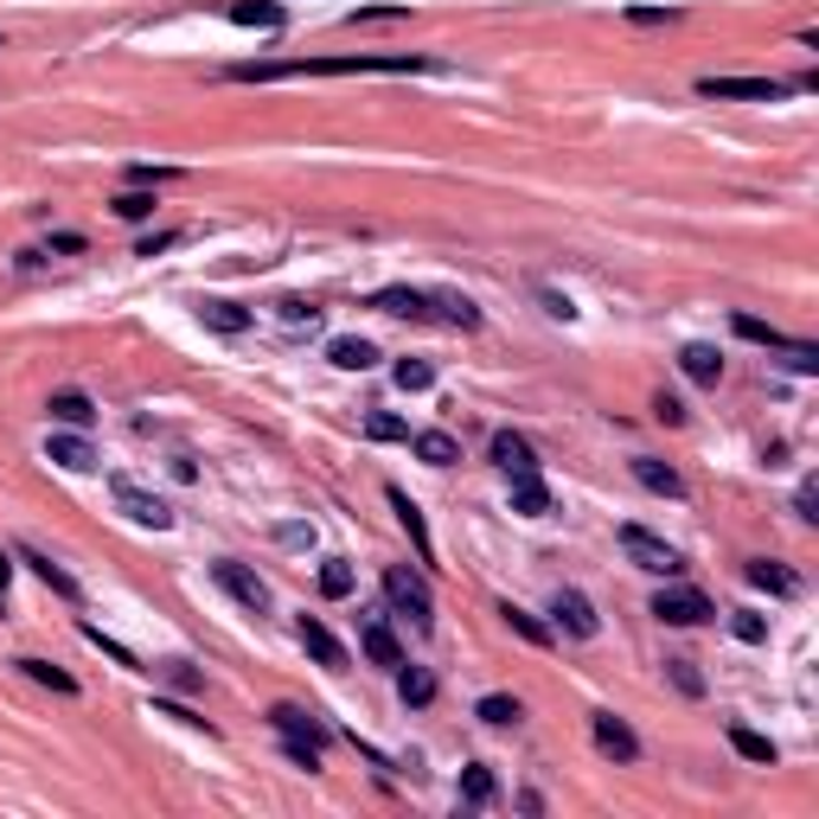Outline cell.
Returning a JSON list of instances; mask_svg holds the SVG:
<instances>
[{
	"label": "cell",
	"mask_w": 819,
	"mask_h": 819,
	"mask_svg": "<svg viewBox=\"0 0 819 819\" xmlns=\"http://www.w3.org/2000/svg\"><path fill=\"white\" fill-rule=\"evenodd\" d=\"M628 20H633V26H666L672 13H666V7H628Z\"/></svg>",
	"instance_id": "cell-45"
},
{
	"label": "cell",
	"mask_w": 819,
	"mask_h": 819,
	"mask_svg": "<svg viewBox=\"0 0 819 819\" xmlns=\"http://www.w3.org/2000/svg\"><path fill=\"white\" fill-rule=\"evenodd\" d=\"M231 20H237V26H257V33H276L289 13H282L276 0H237V7H231Z\"/></svg>",
	"instance_id": "cell-25"
},
{
	"label": "cell",
	"mask_w": 819,
	"mask_h": 819,
	"mask_svg": "<svg viewBox=\"0 0 819 819\" xmlns=\"http://www.w3.org/2000/svg\"><path fill=\"white\" fill-rule=\"evenodd\" d=\"M743 576L755 583V590H768V596H794V590H800V576H794V570H782V563H768V558H755Z\"/></svg>",
	"instance_id": "cell-24"
},
{
	"label": "cell",
	"mask_w": 819,
	"mask_h": 819,
	"mask_svg": "<svg viewBox=\"0 0 819 819\" xmlns=\"http://www.w3.org/2000/svg\"><path fill=\"white\" fill-rule=\"evenodd\" d=\"M486 455H493V468H500L506 481H513V474H538V455H531V442H525L519 429H500Z\"/></svg>",
	"instance_id": "cell-12"
},
{
	"label": "cell",
	"mask_w": 819,
	"mask_h": 819,
	"mask_svg": "<svg viewBox=\"0 0 819 819\" xmlns=\"http://www.w3.org/2000/svg\"><path fill=\"white\" fill-rule=\"evenodd\" d=\"M730 749H737L743 762H762V768L775 762V743H768V737H755V730H743V723H730Z\"/></svg>",
	"instance_id": "cell-31"
},
{
	"label": "cell",
	"mask_w": 819,
	"mask_h": 819,
	"mask_svg": "<svg viewBox=\"0 0 819 819\" xmlns=\"http://www.w3.org/2000/svg\"><path fill=\"white\" fill-rule=\"evenodd\" d=\"M730 633H737V640H749V647H762V640H768V621H762V615H749V608H737V615H730Z\"/></svg>",
	"instance_id": "cell-40"
},
{
	"label": "cell",
	"mask_w": 819,
	"mask_h": 819,
	"mask_svg": "<svg viewBox=\"0 0 819 819\" xmlns=\"http://www.w3.org/2000/svg\"><path fill=\"white\" fill-rule=\"evenodd\" d=\"M372 20H404V7H359L352 26H372Z\"/></svg>",
	"instance_id": "cell-44"
},
{
	"label": "cell",
	"mask_w": 819,
	"mask_h": 819,
	"mask_svg": "<svg viewBox=\"0 0 819 819\" xmlns=\"http://www.w3.org/2000/svg\"><path fill=\"white\" fill-rule=\"evenodd\" d=\"M327 359H334L339 372H372V366H378V346H372V339H352V334H346V339H334V346H327Z\"/></svg>",
	"instance_id": "cell-21"
},
{
	"label": "cell",
	"mask_w": 819,
	"mask_h": 819,
	"mask_svg": "<svg viewBox=\"0 0 819 819\" xmlns=\"http://www.w3.org/2000/svg\"><path fill=\"white\" fill-rule=\"evenodd\" d=\"M474 717H481V723H493V730H506V723H519V698H506V692H486L481 705H474Z\"/></svg>",
	"instance_id": "cell-30"
},
{
	"label": "cell",
	"mask_w": 819,
	"mask_h": 819,
	"mask_svg": "<svg viewBox=\"0 0 819 819\" xmlns=\"http://www.w3.org/2000/svg\"><path fill=\"white\" fill-rule=\"evenodd\" d=\"M110 493H115V506H122L135 525H148V531H167V525H173V506H167L160 493H148V486H135V481H122V474H115Z\"/></svg>",
	"instance_id": "cell-6"
},
{
	"label": "cell",
	"mask_w": 819,
	"mask_h": 819,
	"mask_svg": "<svg viewBox=\"0 0 819 819\" xmlns=\"http://www.w3.org/2000/svg\"><path fill=\"white\" fill-rule=\"evenodd\" d=\"M45 410H52L65 429H90V423H97V410H90V397H83V391H58Z\"/></svg>",
	"instance_id": "cell-26"
},
{
	"label": "cell",
	"mask_w": 819,
	"mask_h": 819,
	"mask_svg": "<svg viewBox=\"0 0 819 819\" xmlns=\"http://www.w3.org/2000/svg\"><path fill=\"white\" fill-rule=\"evenodd\" d=\"M276 538H282V545H314V525H282Z\"/></svg>",
	"instance_id": "cell-51"
},
{
	"label": "cell",
	"mask_w": 819,
	"mask_h": 819,
	"mask_svg": "<svg viewBox=\"0 0 819 819\" xmlns=\"http://www.w3.org/2000/svg\"><path fill=\"white\" fill-rule=\"evenodd\" d=\"M633 481L647 486V493H660V500H678V493H685V481L672 474L666 461H653V455H640V461H633Z\"/></svg>",
	"instance_id": "cell-19"
},
{
	"label": "cell",
	"mask_w": 819,
	"mask_h": 819,
	"mask_svg": "<svg viewBox=\"0 0 819 819\" xmlns=\"http://www.w3.org/2000/svg\"><path fill=\"white\" fill-rule=\"evenodd\" d=\"M384 500H391V513H397V525L410 531V545H416V563H436V538H429V519H423V506L410 500L404 486H384Z\"/></svg>",
	"instance_id": "cell-8"
},
{
	"label": "cell",
	"mask_w": 819,
	"mask_h": 819,
	"mask_svg": "<svg viewBox=\"0 0 819 819\" xmlns=\"http://www.w3.org/2000/svg\"><path fill=\"white\" fill-rule=\"evenodd\" d=\"M154 710H160V717H180V723H192V730H212V723H205V717H192L187 705H167V698H160Z\"/></svg>",
	"instance_id": "cell-47"
},
{
	"label": "cell",
	"mask_w": 819,
	"mask_h": 819,
	"mask_svg": "<svg viewBox=\"0 0 819 819\" xmlns=\"http://www.w3.org/2000/svg\"><path fill=\"white\" fill-rule=\"evenodd\" d=\"M148 212H154L148 192H122V199H115V218H128V224H142Z\"/></svg>",
	"instance_id": "cell-41"
},
{
	"label": "cell",
	"mask_w": 819,
	"mask_h": 819,
	"mask_svg": "<svg viewBox=\"0 0 819 819\" xmlns=\"http://www.w3.org/2000/svg\"><path fill=\"white\" fill-rule=\"evenodd\" d=\"M20 563H33V576H38V583H45V590H52V596H65V602H83V590H77V576H71V570H65V563H58V558H45L38 545H26V551H20Z\"/></svg>",
	"instance_id": "cell-14"
},
{
	"label": "cell",
	"mask_w": 819,
	"mask_h": 819,
	"mask_svg": "<svg viewBox=\"0 0 819 819\" xmlns=\"http://www.w3.org/2000/svg\"><path fill=\"white\" fill-rule=\"evenodd\" d=\"M794 83L782 77H698V97L710 103H782Z\"/></svg>",
	"instance_id": "cell-4"
},
{
	"label": "cell",
	"mask_w": 819,
	"mask_h": 819,
	"mask_svg": "<svg viewBox=\"0 0 819 819\" xmlns=\"http://www.w3.org/2000/svg\"><path fill=\"white\" fill-rule=\"evenodd\" d=\"M321 596H352V563H346V558H327V563H321Z\"/></svg>",
	"instance_id": "cell-33"
},
{
	"label": "cell",
	"mask_w": 819,
	"mask_h": 819,
	"mask_svg": "<svg viewBox=\"0 0 819 819\" xmlns=\"http://www.w3.org/2000/svg\"><path fill=\"white\" fill-rule=\"evenodd\" d=\"M678 372L692 378V384H717V378H723V359H717V346H685V352H678Z\"/></svg>",
	"instance_id": "cell-23"
},
{
	"label": "cell",
	"mask_w": 819,
	"mask_h": 819,
	"mask_svg": "<svg viewBox=\"0 0 819 819\" xmlns=\"http://www.w3.org/2000/svg\"><path fill=\"white\" fill-rule=\"evenodd\" d=\"M513 513H519V519H545V513H551L545 474H513Z\"/></svg>",
	"instance_id": "cell-17"
},
{
	"label": "cell",
	"mask_w": 819,
	"mask_h": 819,
	"mask_svg": "<svg viewBox=\"0 0 819 819\" xmlns=\"http://www.w3.org/2000/svg\"><path fill=\"white\" fill-rule=\"evenodd\" d=\"M359 647H366V660H372V666H391V672L404 666V647H397V633L384 628L378 615L366 621V628H359Z\"/></svg>",
	"instance_id": "cell-16"
},
{
	"label": "cell",
	"mask_w": 819,
	"mask_h": 819,
	"mask_svg": "<svg viewBox=\"0 0 819 819\" xmlns=\"http://www.w3.org/2000/svg\"><path fill=\"white\" fill-rule=\"evenodd\" d=\"M83 640H90V647H103V653H110L115 666H142V660H135V653H128L122 640H110V633L97 628V621H83Z\"/></svg>",
	"instance_id": "cell-39"
},
{
	"label": "cell",
	"mask_w": 819,
	"mask_h": 819,
	"mask_svg": "<svg viewBox=\"0 0 819 819\" xmlns=\"http://www.w3.org/2000/svg\"><path fill=\"white\" fill-rule=\"evenodd\" d=\"M794 506H800V519H819V486L807 481L800 493H794Z\"/></svg>",
	"instance_id": "cell-46"
},
{
	"label": "cell",
	"mask_w": 819,
	"mask_h": 819,
	"mask_svg": "<svg viewBox=\"0 0 819 819\" xmlns=\"http://www.w3.org/2000/svg\"><path fill=\"white\" fill-rule=\"evenodd\" d=\"M653 615H660L666 628H705L717 608H710L698 590H660V596H653Z\"/></svg>",
	"instance_id": "cell-7"
},
{
	"label": "cell",
	"mask_w": 819,
	"mask_h": 819,
	"mask_svg": "<svg viewBox=\"0 0 819 819\" xmlns=\"http://www.w3.org/2000/svg\"><path fill=\"white\" fill-rule=\"evenodd\" d=\"M212 576H218V590L224 596H237L244 602V608H250V615H262V608H269V590H262V576H250V570H244V563H212Z\"/></svg>",
	"instance_id": "cell-10"
},
{
	"label": "cell",
	"mask_w": 819,
	"mask_h": 819,
	"mask_svg": "<svg viewBox=\"0 0 819 819\" xmlns=\"http://www.w3.org/2000/svg\"><path fill=\"white\" fill-rule=\"evenodd\" d=\"M45 461L65 468V474H90V468H97V448L83 442V429H65V436L45 442Z\"/></svg>",
	"instance_id": "cell-13"
},
{
	"label": "cell",
	"mask_w": 819,
	"mask_h": 819,
	"mask_svg": "<svg viewBox=\"0 0 819 819\" xmlns=\"http://www.w3.org/2000/svg\"><path fill=\"white\" fill-rule=\"evenodd\" d=\"M737 334L755 339V346H775V352H794L800 339H787L782 327H768V321H755V314H737Z\"/></svg>",
	"instance_id": "cell-28"
},
{
	"label": "cell",
	"mask_w": 819,
	"mask_h": 819,
	"mask_svg": "<svg viewBox=\"0 0 819 819\" xmlns=\"http://www.w3.org/2000/svg\"><path fill=\"white\" fill-rule=\"evenodd\" d=\"M173 244H180V237H173V231H160V237H148V244L135 250V257H160V250H173Z\"/></svg>",
	"instance_id": "cell-50"
},
{
	"label": "cell",
	"mask_w": 819,
	"mask_h": 819,
	"mask_svg": "<svg viewBox=\"0 0 819 819\" xmlns=\"http://www.w3.org/2000/svg\"><path fill=\"white\" fill-rule=\"evenodd\" d=\"M410 448H416L429 468H455V461H461V442H455L448 429H423V436H410Z\"/></svg>",
	"instance_id": "cell-20"
},
{
	"label": "cell",
	"mask_w": 819,
	"mask_h": 819,
	"mask_svg": "<svg viewBox=\"0 0 819 819\" xmlns=\"http://www.w3.org/2000/svg\"><path fill=\"white\" fill-rule=\"evenodd\" d=\"M500 615H506V621H513V633H525V640H531V647H551V628H545V621H538V615H525V608H513V602H506V608H500Z\"/></svg>",
	"instance_id": "cell-35"
},
{
	"label": "cell",
	"mask_w": 819,
	"mask_h": 819,
	"mask_svg": "<svg viewBox=\"0 0 819 819\" xmlns=\"http://www.w3.org/2000/svg\"><path fill=\"white\" fill-rule=\"evenodd\" d=\"M493 794H500V787H493L486 768H468V775H461V800H468V807H493Z\"/></svg>",
	"instance_id": "cell-36"
},
{
	"label": "cell",
	"mask_w": 819,
	"mask_h": 819,
	"mask_svg": "<svg viewBox=\"0 0 819 819\" xmlns=\"http://www.w3.org/2000/svg\"><path fill=\"white\" fill-rule=\"evenodd\" d=\"M551 615H558V628H570L576 640H596V633H602V615L590 608V596H583V590H558Z\"/></svg>",
	"instance_id": "cell-11"
},
{
	"label": "cell",
	"mask_w": 819,
	"mask_h": 819,
	"mask_svg": "<svg viewBox=\"0 0 819 819\" xmlns=\"http://www.w3.org/2000/svg\"><path fill=\"white\" fill-rule=\"evenodd\" d=\"M269 723H276V737H282V749H289V762H295V768H321V749H327V723H321L314 710L276 705V710H269Z\"/></svg>",
	"instance_id": "cell-2"
},
{
	"label": "cell",
	"mask_w": 819,
	"mask_h": 819,
	"mask_svg": "<svg viewBox=\"0 0 819 819\" xmlns=\"http://www.w3.org/2000/svg\"><path fill=\"white\" fill-rule=\"evenodd\" d=\"M397 698H404V705H429V698H436V678L423 666H397Z\"/></svg>",
	"instance_id": "cell-29"
},
{
	"label": "cell",
	"mask_w": 819,
	"mask_h": 819,
	"mask_svg": "<svg viewBox=\"0 0 819 819\" xmlns=\"http://www.w3.org/2000/svg\"><path fill=\"white\" fill-rule=\"evenodd\" d=\"M301 647H307V653H314V660H321L327 672L346 666V647H339V633L327 628L321 615H301Z\"/></svg>",
	"instance_id": "cell-15"
},
{
	"label": "cell",
	"mask_w": 819,
	"mask_h": 819,
	"mask_svg": "<svg viewBox=\"0 0 819 819\" xmlns=\"http://www.w3.org/2000/svg\"><path fill=\"white\" fill-rule=\"evenodd\" d=\"M128 180L148 187V180H180V173H173V167H128Z\"/></svg>",
	"instance_id": "cell-48"
},
{
	"label": "cell",
	"mask_w": 819,
	"mask_h": 819,
	"mask_svg": "<svg viewBox=\"0 0 819 819\" xmlns=\"http://www.w3.org/2000/svg\"><path fill=\"white\" fill-rule=\"evenodd\" d=\"M366 436H372V442H404L410 429H404V416H391V410H378V416H366Z\"/></svg>",
	"instance_id": "cell-38"
},
{
	"label": "cell",
	"mask_w": 819,
	"mask_h": 819,
	"mask_svg": "<svg viewBox=\"0 0 819 819\" xmlns=\"http://www.w3.org/2000/svg\"><path fill=\"white\" fill-rule=\"evenodd\" d=\"M397 391H429V384H436V366H429V359H397Z\"/></svg>",
	"instance_id": "cell-34"
},
{
	"label": "cell",
	"mask_w": 819,
	"mask_h": 819,
	"mask_svg": "<svg viewBox=\"0 0 819 819\" xmlns=\"http://www.w3.org/2000/svg\"><path fill=\"white\" fill-rule=\"evenodd\" d=\"M429 314H442L448 327H481V307L468 295H429Z\"/></svg>",
	"instance_id": "cell-27"
},
{
	"label": "cell",
	"mask_w": 819,
	"mask_h": 819,
	"mask_svg": "<svg viewBox=\"0 0 819 819\" xmlns=\"http://www.w3.org/2000/svg\"><path fill=\"white\" fill-rule=\"evenodd\" d=\"M282 321H289V327H314L321 307H314V301H282Z\"/></svg>",
	"instance_id": "cell-42"
},
{
	"label": "cell",
	"mask_w": 819,
	"mask_h": 819,
	"mask_svg": "<svg viewBox=\"0 0 819 819\" xmlns=\"http://www.w3.org/2000/svg\"><path fill=\"white\" fill-rule=\"evenodd\" d=\"M653 410H660V423H685V404H678V397H666V391H660V404H653Z\"/></svg>",
	"instance_id": "cell-49"
},
{
	"label": "cell",
	"mask_w": 819,
	"mask_h": 819,
	"mask_svg": "<svg viewBox=\"0 0 819 819\" xmlns=\"http://www.w3.org/2000/svg\"><path fill=\"white\" fill-rule=\"evenodd\" d=\"M621 551H628L640 570H653V576H678L685 563H678V551H672L666 538H653L647 525H621Z\"/></svg>",
	"instance_id": "cell-5"
},
{
	"label": "cell",
	"mask_w": 819,
	"mask_h": 819,
	"mask_svg": "<svg viewBox=\"0 0 819 819\" xmlns=\"http://www.w3.org/2000/svg\"><path fill=\"white\" fill-rule=\"evenodd\" d=\"M404 71H436V58L423 52H352V58H269V65H231L237 83H282V77H404Z\"/></svg>",
	"instance_id": "cell-1"
},
{
	"label": "cell",
	"mask_w": 819,
	"mask_h": 819,
	"mask_svg": "<svg viewBox=\"0 0 819 819\" xmlns=\"http://www.w3.org/2000/svg\"><path fill=\"white\" fill-rule=\"evenodd\" d=\"M199 321H205V327H218V334H244V327H250V314H244L237 301H224V295L199 301Z\"/></svg>",
	"instance_id": "cell-22"
},
{
	"label": "cell",
	"mask_w": 819,
	"mask_h": 819,
	"mask_svg": "<svg viewBox=\"0 0 819 819\" xmlns=\"http://www.w3.org/2000/svg\"><path fill=\"white\" fill-rule=\"evenodd\" d=\"M167 678H173L180 692H199V672H192L187 660H167Z\"/></svg>",
	"instance_id": "cell-43"
},
{
	"label": "cell",
	"mask_w": 819,
	"mask_h": 819,
	"mask_svg": "<svg viewBox=\"0 0 819 819\" xmlns=\"http://www.w3.org/2000/svg\"><path fill=\"white\" fill-rule=\"evenodd\" d=\"M372 307L378 314H397V321H429V295L423 289H378Z\"/></svg>",
	"instance_id": "cell-18"
},
{
	"label": "cell",
	"mask_w": 819,
	"mask_h": 819,
	"mask_svg": "<svg viewBox=\"0 0 819 819\" xmlns=\"http://www.w3.org/2000/svg\"><path fill=\"white\" fill-rule=\"evenodd\" d=\"M384 602L404 615L410 628H423V633L436 628V602H429V583H423V576H410V570H397V563L384 570Z\"/></svg>",
	"instance_id": "cell-3"
},
{
	"label": "cell",
	"mask_w": 819,
	"mask_h": 819,
	"mask_svg": "<svg viewBox=\"0 0 819 819\" xmlns=\"http://www.w3.org/2000/svg\"><path fill=\"white\" fill-rule=\"evenodd\" d=\"M590 737H596L602 755H615V762H640V737H633L615 710H596V717H590Z\"/></svg>",
	"instance_id": "cell-9"
},
{
	"label": "cell",
	"mask_w": 819,
	"mask_h": 819,
	"mask_svg": "<svg viewBox=\"0 0 819 819\" xmlns=\"http://www.w3.org/2000/svg\"><path fill=\"white\" fill-rule=\"evenodd\" d=\"M20 666H26V678H38V685H52L58 698H77V678H71V672H58L52 660H20Z\"/></svg>",
	"instance_id": "cell-32"
},
{
	"label": "cell",
	"mask_w": 819,
	"mask_h": 819,
	"mask_svg": "<svg viewBox=\"0 0 819 819\" xmlns=\"http://www.w3.org/2000/svg\"><path fill=\"white\" fill-rule=\"evenodd\" d=\"M666 678L685 692V698H705V672L692 666V660H666Z\"/></svg>",
	"instance_id": "cell-37"
}]
</instances>
